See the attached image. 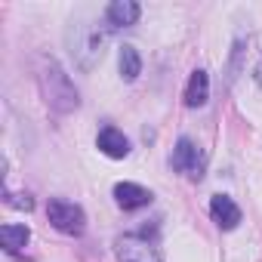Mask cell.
Here are the masks:
<instances>
[{
    "label": "cell",
    "mask_w": 262,
    "mask_h": 262,
    "mask_svg": "<svg viewBox=\"0 0 262 262\" xmlns=\"http://www.w3.org/2000/svg\"><path fill=\"white\" fill-rule=\"evenodd\" d=\"M40 90H43L47 105H50L53 111H59V114H68V111H74V108L80 105V96H77L71 77H68V74L62 71V65L53 62V59L43 62V68H40Z\"/></svg>",
    "instance_id": "6da1fadb"
},
{
    "label": "cell",
    "mask_w": 262,
    "mask_h": 262,
    "mask_svg": "<svg viewBox=\"0 0 262 262\" xmlns=\"http://www.w3.org/2000/svg\"><path fill=\"white\" fill-rule=\"evenodd\" d=\"M102 47H105V34H99V28L93 25H74L68 31V53L83 71H90L102 59Z\"/></svg>",
    "instance_id": "7a4b0ae2"
},
{
    "label": "cell",
    "mask_w": 262,
    "mask_h": 262,
    "mask_svg": "<svg viewBox=\"0 0 262 262\" xmlns=\"http://www.w3.org/2000/svg\"><path fill=\"white\" fill-rule=\"evenodd\" d=\"M47 216H50L53 228L62 231V234H80V231L86 228L83 210H80L77 204H71V201H59V198L50 201V204H47Z\"/></svg>",
    "instance_id": "3957f363"
},
{
    "label": "cell",
    "mask_w": 262,
    "mask_h": 262,
    "mask_svg": "<svg viewBox=\"0 0 262 262\" xmlns=\"http://www.w3.org/2000/svg\"><path fill=\"white\" fill-rule=\"evenodd\" d=\"M173 170H179L182 176H188V179H201L204 176V151L191 142V139H179L176 142V148H173Z\"/></svg>",
    "instance_id": "277c9868"
},
{
    "label": "cell",
    "mask_w": 262,
    "mask_h": 262,
    "mask_svg": "<svg viewBox=\"0 0 262 262\" xmlns=\"http://www.w3.org/2000/svg\"><path fill=\"white\" fill-rule=\"evenodd\" d=\"M117 259L120 262H161L158 250L148 241L136 237V234H126V237L117 241Z\"/></svg>",
    "instance_id": "5b68a950"
},
{
    "label": "cell",
    "mask_w": 262,
    "mask_h": 262,
    "mask_svg": "<svg viewBox=\"0 0 262 262\" xmlns=\"http://www.w3.org/2000/svg\"><path fill=\"white\" fill-rule=\"evenodd\" d=\"M210 213H213V222H216L219 228H225V231L237 228V222H241V210H237V204H234L228 194H213Z\"/></svg>",
    "instance_id": "8992f818"
},
{
    "label": "cell",
    "mask_w": 262,
    "mask_h": 262,
    "mask_svg": "<svg viewBox=\"0 0 262 262\" xmlns=\"http://www.w3.org/2000/svg\"><path fill=\"white\" fill-rule=\"evenodd\" d=\"M114 201L123 210H139V207L151 204V191L142 188V185H136V182H117L114 185Z\"/></svg>",
    "instance_id": "52a82bcc"
},
{
    "label": "cell",
    "mask_w": 262,
    "mask_h": 262,
    "mask_svg": "<svg viewBox=\"0 0 262 262\" xmlns=\"http://www.w3.org/2000/svg\"><path fill=\"white\" fill-rule=\"evenodd\" d=\"M96 145H99V151H102V155H108V158H114V161H120V158H126V155H129V139L120 133V129H114V126L99 129Z\"/></svg>",
    "instance_id": "ba28073f"
},
{
    "label": "cell",
    "mask_w": 262,
    "mask_h": 262,
    "mask_svg": "<svg viewBox=\"0 0 262 262\" xmlns=\"http://www.w3.org/2000/svg\"><path fill=\"white\" fill-rule=\"evenodd\" d=\"M139 16H142V7L136 4V0H114V4L105 10V19H108V25H114V28L136 25Z\"/></svg>",
    "instance_id": "9c48e42d"
},
{
    "label": "cell",
    "mask_w": 262,
    "mask_h": 262,
    "mask_svg": "<svg viewBox=\"0 0 262 262\" xmlns=\"http://www.w3.org/2000/svg\"><path fill=\"white\" fill-rule=\"evenodd\" d=\"M207 96H210V77H207L204 68H198V71H191V77H188L185 105H188V108H201V105L207 102Z\"/></svg>",
    "instance_id": "30bf717a"
},
{
    "label": "cell",
    "mask_w": 262,
    "mask_h": 262,
    "mask_svg": "<svg viewBox=\"0 0 262 262\" xmlns=\"http://www.w3.org/2000/svg\"><path fill=\"white\" fill-rule=\"evenodd\" d=\"M28 237H31L28 225H16V222H10V225L0 228V241H4L7 253H19V250L28 244Z\"/></svg>",
    "instance_id": "8fae6325"
},
{
    "label": "cell",
    "mask_w": 262,
    "mask_h": 262,
    "mask_svg": "<svg viewBox=\"0 0 262 262\" xmlns=\"http://www.w3.org/2000/svg\"><path fill=\"white\" fill-rule=\"evenodd\" d=\"M142 74V56L136 47H120V77L123 80H136Z\"/></svg>",
    "instance_id": "7c38bea8"
},
{
    "label": "cell",
    "mask_w": 262,
    "mask_h": 262,
    "mask_svg": "<svg viewBox=\"0 0 262 262\" xmlns=\"http://www.w3.org/2000/svg\"><path fill=\"white\" fill-rule=\"evenodd\" d=\"M7 204L10 207H19V210H31L34 207V201L28 194H7Z\"/></svg>",
    "instance_id": "4fadbf2b"
},
{
    "label": "cell",
    "mask_w": 262,
    "mask_h": 262,
    "mask_svg": "<svg viewBox=\"0 0 262 262\" xmlns=\"http://www.w3.org/2000/svg\"><path fill=\"white\" fill-rule=\"evenodd\" d=\"M256 80H259V86H262V62H259V68H256Z\"/></svg>",
    "instance_id": "5bb4252c"
}]
</instances>
